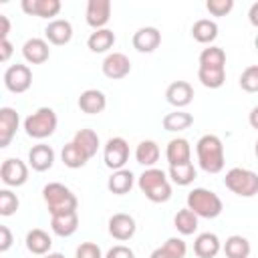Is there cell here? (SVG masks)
<instances>
[{"instance_id":"cell-21","label":"cell","mask_w":258,"mask_h":258,"mask_svg":"<svg viewBox=\"0 0 258 258\" xmlns=\"http://www.w3.org/2000/svg\"><path fill=\"white\" fill-rule=\"evenodd\" d=\"M165 157H167V163H169V165H183V163H189V161H191V147H189V141L183 139V137L171 139V141L167 143Z\"/></svg>"},{"instance_id":"cell-36","label":"cell","mask_w":258,"mask_h":258,"mask_svg":"<svg viewBox=\"0 0 258 258\" xmlns=\"http://www.w3.org/2000/svg\"><path fill=\"white\" fill-rule=\"evenodd\" d=\"M60 159H62V163L67 165V167H71V169H79V167H83L87 161H89V157L71 141V143H67L64 147H62V151H60Z\"/></svg>"},{"instance_id":"cell-50","label":"cell","mask_w":258,"mask_h":258,"mask_svg":"<svg viewBox=\"0 0 258 258\" xmlns=\"http://www.w3.org/2000/svg\"><path fill=\"white\" fill-rule=\"evenodd\" d=\"M254 153H256V157H258V139H256V143H254Z\"/></svg>"},{"instance_id":"cell-46","label":"cell","mask_w":258,"mask_h":258,"mask_svg":"<svg viewBox=\"0 0 258 258\" xmlns=\"http://www.w3.org/2000/svg\"><path fill=\"white\" fill-rule=\"evenodd\" d=\"M248 20H250L252 26L258 28V2H254V4L250 6V10H248Z\"/></svg>"},{"instance_id":"cell-42","label":"cell","mask_w":258,"mask_h":258,"mask_svg":"<svg viewBox=\"0 0 258 258\" xmlns=\"http://www.w3.org/2000/svg\"><path fill=\"white\" fill-rule=\"evenodd\" d=\"M105 258H135V252L129 248V246H123V244H117L113 246Z\"/></svg>"},{"instance_id":"cell-2","label":"cell","mask_w":258,"mask_h":258,"mask_svg":"<svg viewBox=\"0 0 258 258\" xmlns=\"http://www.w3.org/2000/svg\"><path fill=\"white\" fill-rule=\"evenodd\" d=\"M137 185L143 191V196L153 204H163L171 198V183L163 169L147 167L137 177Z\"/></svg>"},{"instance_id":"cell-44","label":"cell","mask_w":258,"mask_h":258,"mask_svg":"<svg viewBox=\"0 0 258 258\" xmlns=\"http://www.w3.org/2000/svg\"><path fill=\"white\" fill-rule=\"evenodd\" d=\"M10 54H12V42L8 38L6 40H0V60L6 62L10 58Z\"/></svg>"},{"instance_id":"cell-49","label":"cell","mask_w":258,"mask_h":258,"mask_svg":"<svg viewBox=\"0 0 258 258\" xmlns=\"http://www.w3.org/2000/svg\"><path fill=\"white\" fill-rule=\"evenodd\" d=\"M44 258H64V254H60V252H48Z\"/></svg>"},{"instance_id":"cell-37","label":"cell","mask_w":258,"mask_h":258,"mask_svg":"<svg viewBox=\"0 0 258 258\" xmlns=\"http://www.w3.org/2000/svg\"><path fill=\"white\" fill-rule=\"evenodd\" d=\"M240 87L246 93H258V64H250L240 75Z\"/></svg>"},{"instance_id":"cell-22","label":"cell","mask_w":258,"mask_h":258,"mask_svg":"<svg viewBox=\"0 0 258 258\" xmlns=\"http://www.w3.org/2000/svg\"><path fill=\"white\" fill-rule=\"evenodd\" d=\"M50 228L56 236L60 238H69L77 232L79 228V216H77V210L75 212H64V214H54L50 216Z\"/></svg>"},{"instance_id":"cell-39","label":"cell","mask_w":258,"mask_h":258,"mask_svg":"<svg viewBox=\"0 0 258 258\" xmlns=\"http://www.w3.org/2000/svg\"><path fill=\"white\" fill-rule=\"evenodd\" d=\"M161 250L167 254V258H185V252H187V246L181 238H167L161 246Z\"/></svg>"},{"instance_id":"cell-47","label":"cell","mask_w":258,"mask_h":258,"mask_svg":"<svg viewBox=\"0 0 258 258\" xmlns=\"http://www.w3.org/2000/svg\"><path fill=\"white\" fill-rule=\"evenodd\" d=\"M248 123H250L254 129H258V105L250 111V115H248Z\"/></svg>"},{"instance_id":"cell-15","label":"cell","mask_w":258,"mask_h":258,"mask_svg":"<svg viewBox=\"0 0 258 258\" xmlns=\"http://www.w3.org/2000/svg\"><path fill=\"white\" fill-rule=\"evenodd\" d=\"M131 42L137 52H153L161 44V32L155 26H141L133 34Z\"/></svg>"},{"instance_id":"cell-43","label":"cell","mask_w":258,"mask_h":258,"mask_svg":"<svg viewBox=\"0 0 258 258\" xmlns=\"http://www.w3.org/2000/svg\"><path fill=\"white\" fill-rule=\"evenodd\" d=\"M12 242H14V238H12L10 228H8V226H0V252L10 250Z\"/></svg>"},{"instance_id":"cell-41","label":"cell","mask_w":258,"mask_h":258,"mask_svg":"<svg viewBox=\"0 0 258 258\" xmlns=\"http://www.w3.org/2000/svg\"><path fill=\"white\" fill-rule=\"evenodd\" d=\"M75 256H77V258H103L101 248H99L95 242H83V244L77 248Z\"/></svg>"},{"instance_id":"cell-4","label":"cell","mask_w":258,"mask_h":258,"mask_svg":"<svg viewBox=\"0 0 258 258\" xmlns=\"http://www.w3.org/2000/svg\"><path fill=\"white\" fill-rule=\"evenodd\" d=\"M42 200L48 208V214L54 216V214H64V212H75L79 202H77V196L64 185V183H58V181H52V183H46L42 187Z\"/></svg>"},{"instance_id":"cell-32","label":"cell","mask_w":258,"mask_h":258,"mask_svg":"<svg viewBox=\"0 0 258 258\" xmlns=\"http://www.w3.org/2000/svg\"><path fill=\"white\" fill-rule=\"evenodd\" d=\"M200 67L206 69H226V52L220 46H208L200 52Z\"/></svg>"},{"instance_id":"cell-24","label":"cell","mask_w":258,"mask_h":258,"mask_svg":"<svg viewBox=\"0 0 258 258\" xmlns=\"http://www.w3.org/2000/svg\"><path fill=\"white\" fill-rule=\"evenodd\" d=\"M133 183H135V175H133L131 169H125V167L113 171L111 177L107 179V187H109V191L115 194V196H125V194H129L131 187H133Z\"/></svg>"},{"instance_id":"cell-17","label":"cell","mask_w":258,"mask_h":258,"mask_svg":"<svg viewBox=\"0 0 258 258\" xmlns=\"http://www.w3.org/2000/svg\"><path fill=\"white\" fill-rule=\"evenodd\" d=\"M22 56L26 62L30 64H42L48 60L50 56V48H48V42L44 38H28L22 46Z\"/></svg>"},{"instance_id":"cell-31","label":"cell","mask_w":258,"mask_h":258,"mask_svg":"<svg viewBox=\"0 0 258 258\" xmlns=\"http://www.w3.org/2000/svg\"><path fill=\"white\" fill-rule=\"evenodd\" d=\"M250 242L240 236V234H232L230 238H226L224 242V254L226 258H248L250 256Z\"/></svg>"},{"instance_id":"cell-25","label":"cell","mask_w":258,"mask_h":258,"mask_svg":"<svg viewBox=\"0 0 258 258\" xmlns=\"http://www.w3.org/2000/svg\"><path fill=\"white\" fill-rule=\"evenodd\" d=\"M50 246H52V238L44 230L32 228L26 234V248H28V252H32L36 256H46L50 252Z\"/></svg>"},{"instance_id":"cell-20","label":"cell","mask_w":258,"mask_h":258,"mask_svg":"<svg viewBox=\"0 0 258 258\" xmlns=\"http://www.w3.org/2000/svg\"><path fill=\"white\" fill-rule=\"evenodd\" d=\"M54 163V149L46 143H38L32 145V149L28 151V165L34 171H46L50 169Z\"/></svg>"},{"instance_id":"cell-7","label":"cell","mask_w":258,"mask_h":258,"mask_svg":"<svg viewBox=\"0 0 258 258\" xmlns=\"http://www.w3.org/2000/svg\"><path fill=\"white\" fill-rule=\"evenodd\" d=\"M32 85V71L28 64H10L6 71H4V87L10 91V93H26Z\"/></svg>"},{"instance_id":"cell-28","label":"cell","mask_w":258,"mask_h":258,"mask_svg":"<svg viewBox=\"0 0 258 258\" xmlns=\"http://www.w3.org/2000/svg\"><path fill=\"white\" fill-rule=\"evenodd\" d=\"M73 143H75L89 159L97 153V149H99V145H101L99 135H97L93 129H79V131L75 133V137H73Z\"/></svg>"},{"instance_id":"cell-34","label":"cell","mask_w":258,"mask_h":258,"mask_svg":"<svg viewBox=\"0 0 258 258\" xmlns=\"http://www.w3.org/2000/svg\"><path fill=\"white\" fill-rule=\"evenodd\" d=\"M198 81L208 89H220L226 83V69H198Z\"/></svg>"},{"instance_id":"cell-12","label":"cell","mask_w":258,"mask_h":258,"mask_svg":"<svg viewBox=\"0 0 258 258\" xmlns=\"http://www.w3.org/2000/svg\"><path fill=\"white\" fill-rule=\"evenodd\" d=\"M135 230H137V224H135L133 216H129V214L119 212V214H113L109 218V234L119 242H125L129 238H133Z\"/></svg>"},{"instance_id":"cell-48","label":"cell","mask_w":258,"mask_h":258,"mask_svg":"<svg viewBox=\"0 0 258 258\" xmlns=\"http://www.w3.org/2000/svg\"><path fill=\"white\" fill-rule=\"evenodd\" d=\"M149 258H167V254H165V252L161 250V246H159V248H155V250L151 252V256H149Z\"/></svg>"},{"instance_id":"cell-33","label":"cell","mask_w":258,"mask_h":258,"mask_svg":"<svg viewBox=\"0 0 258 258\" xmlns=\"http://www.w3.org/2000/svg\"><path fill=\"white\" fill-rule=\"evenodd\" d=\"M173 226H175V230H177L181 236H189V234H194V232L198 230V216H196L189 208H183V210H179V212L175 214Z\"/></svg>"},{"instance_id":"cell-29","label":"cell","mask_w":258,"mask_h":258,"mask_svg":"<svg viewBox=\"0 0 258 258\" xmlns=\"http://www.w3.org/2000/svg\"><path fill=\"white\" fill-rule=\"evenodd\" d=\"M135 159L139 165L153 167L159 159V145L153 139H143L135 149Z\"/></svg>"},{"instance_id":"cell-26","label":"cell","mask_w":258,"mask_h":258,"mask_svg":"<svg viewBox=\"0 0 258 258\" xmlns=\"http://www.w3.org/2000/svg\"><path fill=\"white\" fill-rule=\"evenodd\" d=\"M191 36L200 44H210L212 46V42L218 38V24L210 18H200L191 26Z\"/></svg>"},{"instance_id":"cell-18","label":"cell","mask_w":258,"mask_h":258,"mask_svg":"<svg viewBox=\"0 0 258 258\" xmlns=\"http://www.w3.org/2000/svg\"><path fill=\"white\" fill-rule=\"evenodd\" d=\"M79 109L87 115H97V113H103L105 107H107V97L103 91L99 89H87L81 93L79 101H77Z\"/></svg>"},{"instance_id":"cell-23","label":"cell","mask_w":258,"mask_h":258,"mask_svg":"<svg viewBox=\"0 0 258 258\" xmlns=\"http://www.w3.org/2000/svg\"><path fill=\"white\" fill-rule=\"evenodd\" d=\"M222 250V242L214 232H204L194 242V252L198 258H216Z\"/></svg>"},{"instance_id":"cell-35","label":"cell","mask_w":258,"mask_h":258,"mask_svg":"<svg viewBox=\"0 0 258 258\" xmlns=\"http://www.w3.org/2000/svg\"><path fill=\"white\" fill-rule=\"evenodd\" d=\"M198 177V171L194 163H183V165H169V179L177 185H189Z\"/></svg>"},{"instance_id":"cell-13","label":"cell","mask_w":258,"mask_h":258,"mask_svg":"<svg viewBox=\"0 0 258 258\" xmlns=\"http://www.w3.org/2000/svg\"><path fill=\"white\" fill-rule=\"evenodd\" d=\"M44 36L50 44L54 46H62V44H69L71 38H73V24L64 18H54L46 24L44 28Z\"/></svg>"},{"instance_id":"cell-14","label":"cell","mask_w":258,"mask_h":258,"mask_svg":"<svg viewBox=\"0 0 258 258\" xmlns=\"http://www.w3.org/2000/svg\"><path fill=\"white\" fill-rule=\"evenodd\" d=\"M165 99L175 109H183L194 101V87L187 81H173L165 89Z\"/></svg>"},{"instance_id":"cell-51","label":"cell","mask_w":258,"mask_h":258,"mask_svg":"<svg viewBox=\"0 0 258 258\" xmlns=\"http://www.w3.org/2000/svg\"><path fill=\"white\" fill-rule=\"evenodd\" d=\"M254 46H256V50H258V36L254 38Z\"/></svg>"},{"instance_id":"cell-30","label":"cell","mask_w":258,"mask_h":258,"mask_svg":"<svg viewBox=\"0 0 258 258\" xmlns=\"http://www.w3.org/2000/svg\"><path fill=\"white\" fill-rule=\"evenodd\" d=\"M161 123H163V129H165V131L177 133V131H185V129L194 123V117H191L187 111H183V109H175V111L167 113Z\"/></svg>"},{"instance_id":"cell-38","label":"cell","mask_w":258,"mask_h":258,"mask_svg":"<svg viewBox=\"0 0 258 258\" xmlns=\"http://www.w3.org/2000/svg\"><path fill=\"white\" fill-rule=\"evenodd\" d=\"M18 206H20V202H18V198H16L14 191L0 189V216H4V218L12 216L18 210Z\"/></svg>"},{"instance_id":"cell-16","label":"cell","mask_w":258,"mask_h":258,"mask_svg":"<svg viewBox=\"0 0 258 258\" xmlns=\"http://www.w3.org/2000/svg\"><path fill=\"white\" fill-rule=\"evenodd\" d=\"M20 117L16 113V109L12 107H2L0 109V147H8L12 137L16 135Z\"/></svg>"},{"instance_id":"cell-10","label":"cell","mask_w":258,"mask_h":258,"mask_svg":"<svg viewBox=\"0 0 258 258\" xmlns=\"http://www.w3.org/2000/svg\"><path fill=\"white\" fill-rule=\"evenodd\" d=\"M109 18H111V2L109 0H89L85 20L91 28H95V30L105 28Z\"/></svg>"},{"instance_id":"cell-5","label":"cell","mask_w":258,"mask_h":258,"mask_svg":"<svg viewBox=\"0 0 258 258\" xmlns=\"http://www.w3.org/2000/svg\"><path fill=\"white\" fill-rule=\"evenodd\" d=\"M58 119L50 107H40L24 119V131L32 139H46L56 131Z\"/></svg>"},{"instance_id":"cell-9","label":"cell","mask_w":258,"mask_h":258,"mask_svg":"<svg viewBox=\"0 0 258 258\" xmlns=\"http://www.w3.org/2000/svg\"><path fill=\"white\" fill-rule=\"evenodd\" d=\"M0 179L8 187H20L28 181V165L18 157H8L2 161Z\"/></svg>"},{"instance_id":"cell-11","label":"cell","mask_w":258,"mask_h":258,"mask_svg":"<svg viewBox=\"0 0 258 258\" xmlns=\"http://www.w3.org/2000/svg\"><path fill=\"white\" fill-rule=\"evenodd\" d=\"M101 69H103V75L107 79L119 81V79H125L131 73V62L123 52H109L105 56Z\"/></svg>"},{"instance_id":"cell-27","label":"cell","mask_w":258,"mask_h":258,"mask_svg":"<svg viewBox=\"0 0 258 258\" xmlns=\"http://www.w3.org/2000/svg\"><path fill=\"white\" fill-rule=\"evenodd\" d=\"M115 44V32L109 30V28H101V30H95L91 32V36L87 38V46L91 52H109Z\"/></svg>"},{"instance_id":"cell-8","label":"cell","mask_w":258,"mask_h":258,"mask_svg":"<svg viewBox=\"0 0 258 258\" xmlns=\"http://www.w3.org/2000/svg\"><path fill=\"white\" fill-rule=\"evenodd\" d=\"M103 159L109 169H123L129 159V143L123 137H111L103 147Z\"/></svg>"},{"instance_id":"cell-40","label":"cell","mask_w":258,"mask_h":258,"mask_svg":"<svg viewBox=\"0 0 258 258\" xmlns=\"http://www.w3.org/2000/svg\"><path fill=\"white\" fill-rule=\"evenodd\" d=\"M234 8V0H208L206 2V10L212 16H226L230 14Z\"/></svg>"},{"instance_id":"cell-45","label":"cell","mask_w":258,"mask_h":258,"mask_svg":"<svg viewBox=\"0 0 258 258\" xmlns=\"http://www.w3.org/2000/svg\"><path fill=\"white\" fill-rule=\"evenodd\" d=\"M8 32H10V20H8V16L0 14V40H6Z\"/></svg>"},{"instance_id":"cell-19","label":"cell","mask_w":258,"mask_h":258,"mask_svg":"<svg viewBox=\"0 0 258 258\" xmlns=\"http://www.w3.org/2000/svg\"><path fill=\"white\" fill-rule=\"evenodd\" d=\"M22 10L30 16L38 18H52L60 12V0H22Z\"/></svg>"},{"instance_id":"cell-3","label":"cell","mask_w":258,"mask_h":258,"mask_svg":"<svg viewBox=\"0 0 258 258\" xmlns=\"http://www.w3.org/2000/svg\"><path fill=\"white\" fill-rule=\"evenodd\" d=\"M185 204H187L185 208H189L198 218H206V220L218 218L224 210V204H222L220 196L212 189H206V187H194L187 194Z\"/></svg>"},{"instance_id":"cell-1","label":"cell","mask_w":258,"mask_h":258,"mask_svg":"<svg viewBox=\"0 0 258 258\" xmlns=\"http://www.w3.org/2000/svg\"><path fill=\"white\" fill-rule=\"evenodd\" d=\"M198 163L206 173H220L224 169L226 157H224V143L218 135H202L196 143Z\"/></svg>"},{"instance_id":"cell-6","label":"cell","mask_w":258,"mask_h":258,"mask_svg":"<svg viewBox=\"0 0 258 258\" xmlns=\"http://www.w3.org/2000/svg\"><path fill=\"white\" fill-rule=\"evenodd\" d=\"M224 185L240 198H254L258 194V173L246 167H232L224 177Z\"/></svg>"}]
</instances>
